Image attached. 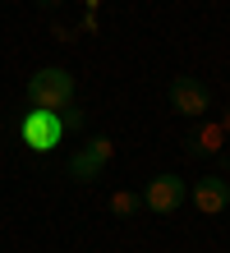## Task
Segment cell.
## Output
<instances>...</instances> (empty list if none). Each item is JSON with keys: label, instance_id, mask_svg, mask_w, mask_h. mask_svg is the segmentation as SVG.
<instances>
[{"label": "cell", "instance_id": "obj_13", "mask_svg": "<svg viewBox=\"0 0 230 253\" xmlns=\"http://www.w3.org/2000/svg\"><path fill=\"white\" fill-rule=\"evenodd\" d=\"M37 5H65V0H37Z\"/></svg>", "mask_w": 230, "mask_h": 253}, {"label": "cell", "instance_id": "obj_2", "mask_svg": "<svg viewBox=\"0 0 230 253\" xmlns=\"http://www.w3.org/2000/svg\"><path fill=\"white\" fill-rule=\"evenodd\" d=\"M19 138H23L28 152L46 157V152H55V147H60V138H65V120H60L55 111H28L23 125H19Z\"/></svg>", "mask_w": 230, "mask_h": 253}, {"label": "cell", "instance_id": "obj_11", "mask_svg": "<svg viewBox=\"0 0 230 253\" xmlns=\"http://www.w3.org/2000/svg\"><path fill=\"white\" fill-rule=\"evenodd\" d=\"M101 9V0H83V14H97Z\"/></svg>", "mask_w": 230, "mask_h": 253}, {"label": "cell", "instance_id": "obj_14", "mask_svg": "<svg viewBox=\"0 0 230 253\" xmlns=\"http://www.w3.org/2000/svg\"><path fill=\"white\" fill-rule=\"evenodd\" d=\"M226 170H230V157H226Z\"/></svg>", "mask_w": 230, "mask_h": 253}, {"label": "cell", "instance_id": "obj_12", "mask_svg": "<svg viewBox=\"0 0 230 253\" xmlns=\"http://www.w3.org/2000/svg\"><path fill=\"white\" fill-rule=\"evenodd\" d=\"M221 129H226V133H230V106H226V111H221Z\"/></svg>", "mask_w": 230, "mask_h": 253}, {"label": "cell", "instance_id": "obj_1", "mask_svg": "<svg viewBox=\"0 0 230 253\" xmlns=\"http://www.w3.org/2000/svg\"><path fill=\"white\" fill-rule=\"evenodd\" d=\"M28 101H33L37 111H65L74 106V74L69 69H60V65H46L37 69L33 79H28Z\"/></svg>", "mask_w": 230, "mask_h": 253}, {"label": "cell", "instance_id": "obj_6", "mask_svg": "<svg viewBox=\"0 0 230 253\" xmlns=\"http://www.w3.org/2000/svg\"><path fill=\"white\" fill-rule=\"evenodd\" d=\"M111 161H115V143L111 138H92L88 147H79L69 157V175L74 180H97L101 166H111Z\"/></svg>", "mask_w": 230, "mask_h": 253}, {"label": "cell", "instance_id": "obj_4", "mask_svg": "<svg viewBox=\"0 0 230 253\" xmlns=\"http://www.w3.org/2000/svg\"><path fill=\"white\" fill-rule=\"evenodd\" d=\"M189 203L198 216H221L230 207V180H221V175H203V180L189 184Z\"/></svg>", "mask_w": 230, "mask_h": 253}, {"label": "cell", "instance_id": "obj_9", "mask_svg": "<svg viewBox=\"0 0 230 253\" xmlns=\"http://www.w3.org/2000/svg\"><path fill=\"white\" fill-rule=\"evenodd\" d=\"M51 37H55V42H79V28H65V23H55V28H51Z\"/></svg>", "mask_w": 230, "mask_h": 253}, {"label": "cell", "instance_id": "obj_3", "mask_svg": "<svg viewBox=\"0 0 230 253\" xmlns=\"http://www.w3.org/2000/svg\"><path fill=\"white\" fill-rule=\"evenodd\" d=\"M184 198H189V184L180 175H152L147 189H143V207L157 212V216H175L184 207Z\"/></svg>", "mask_w": 230, "mask_h": 253}, {"label": "cell", "instance_id": "obj_5", "mask_svg": "<svg viewBox=\"0 0 230 253\" xmlns=\"http://www.w3.org/2000/svg\"><path fill=\"white\" fill-rule=\"evenodd\" d=\"M171 106H175V115H189V120H198V115H207L212 111V97H207V87L198 83V79H189V74H180V79L171 83Z\"/></svg>", "mask_w": 230, "mask_h": 253}, {"label": "cell", "instance_id": "obj_10", "mask_svg": "<svg viewBox=\"0 0 230 253\" xmlns=\"http://www.w3.org/2000/svg\"><path fill=\"white\" fill-rule=\"evenodd\" d=\"M97 28H101L97 14H83V19H79V33H97Z\"/></svg>", "mask_w": 230, "mask_h": 253}, {"label": "cell", "instance_id": "obj_7", "mask_svg": "<svg viewBox=\"0 0 230 253\" xmlns=\"http://www.w3.org/2000/svg\"><path fill=\"white\" fill-rule=\"evenodd\" d=\"M226 138H230V133L221 129V120H207V125H198V133H193L198 152H221V147H226Z\"/></svg>", "mask_w": 230, "mask_h": 253}, {"label": "cell", "instance_id": "obj_8", "mask_svg": "<svg viewBox=\"0 0 230 253\" xmlns=\"http://www.w3.org/2000/svg\"><path fill=\"white\" fill-rule=\"evenodd\" d=\"M138 207H143L138 193H129V189H115V193H111V216L129 221V216H138Z\"/></svg>", "mask_w": 230, "mask_h": 253}]
</instances>
